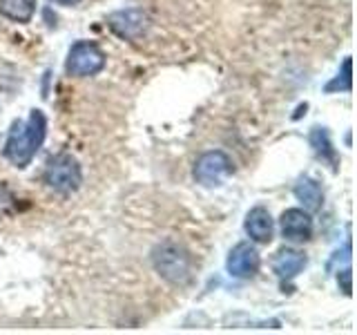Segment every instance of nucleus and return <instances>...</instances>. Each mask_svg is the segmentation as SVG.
Here are the masks:
<instances>
[{
	"mask_svg": "<svg viewBox=\"0 0 357 335\" xmlns=\"http://www.w3.org/2000/svg\"><path fill=\"white\" fill-rule=\"evenodd\" d=\"M36 14V0H0V16L25 25Z\"/></svg>",
	"mask_w": 357,
	"mask_h": 335,
	"instance_id": "12",
	"label": "nucleus"
},
{
	"mask_svg": "<svg viewBox=\"0 0 357 335\" xmlns=\"http://www.w3.org/2000/svg\"><path fill=\"white\" fill-rule=\"evenodd\" d=\"M43 181L50 190H54V193L72 195L83 184V168L78 163L76 156L61 152V154L52 156L47 165H45Z\"/></svg>",
	"mask_w": 357,
	"mask_h": 335,
	"instance_id": "3",
	"label": "nucleus"
},
{
	"mask_svg": "<svg viewBox=\"0 0 357 335\" xmlns=\"http://www.w3.org/2000/svg\"><path fill=\"white\" fill-rule=\"evenodd\" d=\"M308 141H310L312 150H315V154L319 156L321 161L331 163L333 168L337 165V152H335V148H333V143H331V137H328L326 128H312Z\"/></svg>",
	"mask_w": 357,
	"mask_h": 335,
	"instance_id": "13",
	"label": "nucleus"
},
{
	"mask_svg": "<svg viewBox=\"0 0 357 335\" xmlns=\"http://www.w3.org/2000/svg\"><path fill=\"white\" fill-rule=\"evenodd\" d=\"M52 3L56 5H65V7H72V5H78L81 0H52Z\"/></svg>",
	"mask_w": 357,
	"mask_h": 335,
	"instance_id": "16",
	"label": "nucleus"
},
{
	"mask_svg": "<svg viewBox=\"0 0 357 335\" xmlns=\"http://www.w3.org/2000/svg\"><path fill=\"white\" fill-rule=\"evenodd\" d=\"M282 234L288 241H308L312 237V217L304 208H288L282 215Z\"/></svg>",
	"mask_w": 357,
	"mask_h": 335,
	"instance_id": "8",
	"label": "nucleus"
},
{
	"mask_svg": "<svg viewBox=\"0 0 357 335\" xmlns=\"http://www.w3.org/2000/svg\"><path fill=\"white\" fill-rule=\"evenodd\" d=\"M47 137V117L40 110H31L27 121H16L5 141V159L16 168H27Z\"/></svg>",
	"mask_w": 357,
	"mask_h": 335,
	"instance_id": "1",
	"label": "nucleus"
},
{
	"mask_svg": "<svg viewBox=\"0 0 357 335\" xmlns=\"http://www.w3.org/2000/svg\"><path fill=\"white\" fill-rule=\"evenodd\" d=\"M234 172L232 159L221 150L204 152L195 163V181L204 188H217Z\"/></svg>",
	"mask_w": 357,
	"mask_h": 335,
	"instance_id": "5",
	"label": "nucleus"
},
{
	"mask_svg": "<svg viewBox=\"0 0 357 335\" xmlns=\"http://www.w3.org/2000/svg\"><path fill=\"white\" fill-rule=\"evenodd\" d=\"M105 63H107V56L96 43L78 40L70 47V54H67V61H65V70L72 76L85 78V76H96L98 72H103Z\"/></svg>",
	"mask_w": 357,
	"mask_h": 335,
	"instance_id": "4",
	"label": "nucleus"
},
{
	"mask_svg": "<svg viewBox=\"0 0 357 335\" xmlns=\"http://www.w3.org/2000/svg\"><path fill=\"white\" fill-rule=\"evenodd\" d=\"M340 275H342V279H344V284H342L344 293H346V295H351V268H346V271H342Z\"/></svg>",
	"mask_w": 357,
	"mask_h": 335,
	"instance_id": "15",
	"label": "nucleus"
},
{
	"mask_svg": "<svg viewBox=\"0 0 357 335\" xmlns=\"http://www.w3.org/2000/svg\"><path fill=\"white\" fill-rule=\"evenodd\" d=\"M308 260L304 253L295 248H282L273 260V271L277 273L279 279H293L306 268Z\"/></svg>",
	"mask_w": 357,
	"mask_h": 335,
	"instance_id": "10",
	"label": "nucleus"
},
{
	"mask_svg": "<svg viewBox=\"0 0 357 335\" xmlns=\"http://www.w3.org/2000/svg\"><path fill=\"white\" fill-rule=\"evenodd\" d=\"M109 29L123 40H139L150 27V18L141 7H130V9H119L114 14L107 16Z\"/></svg>",
	"mask_w": 357,
	"mask_h": 335,
	"instance_id": "6",
	"label": "nucleus"
},
{
	"mask_svg": "<svg viewBox=\"0 0 357 335\" xmlns=\"http://www.w3.org/2000/svg\"><path fill=\"white\" fill-rule=\"evenodd\" d=\"M293 193L297 197V201H301V206L308 212H317L324 206V190L321 186L315 181L312 177H301L295 184Z\"/></svg>",
	"mask_w": 357,
	"mask_h": 335,
	"instance_id": "11",
	"label": "nucleus"
},
{
	"mask_svg": "<svg viewBox=\"0 0 357 335\" xmlns=\"http://www.w3.org/2000/svg\"><path fill=\"white\" fill-rule=\"evenodd\" d=\"M248 237L257 244H268L273 239L275 232V221L271 217V212L264 206H255L248 215H245V223H243Z\"/></svg>",
	"mask_w": 357,
	"mask_h": 335,
	"instance_id": "9",
	"label": "nucleus"
},
{
	"mask_svg": "<svg viewBox=\"0 0 357 335\" xmlns=\"http://www.w3.org/2000/svg\"><path fill=\"white\" fill-rule=\"evenodd\" d=\"M152 266H154V271L159 273V277L172 286L190 284V279H192V273H195L192 255H190L185 246L176 241H163L159 246H154Z\"/></svg>",
	"mask_w": 357,
	"mask_h": 335,
	"instance_id": "2",
	"label": "nucleus"
},
{
	"mask_svg": "<svg viewBox=\"0 0 357 335\" xmlns=\"http://www.w3.org/2000/svg\"><path fill=\"white\" fill-rule=\"evenodd\" d=\"M261 266V257L257 253V248L248 241H239L234 248L230 251L228 260H226V268L228 275L234 279H250L259 273Z\"/></svg>",
	"mask_w": 357,
	"mask_h": 335,
	"instance_id": "7",
	"label": "nucleus"
},
{
	"mask_svg": "<svg viewBox=\"0 0 357 335\" xmlns=\"http://www.w3.org/2000/svg\"><path fill=\"white\" fill-rule=\"evenodd\" d=\"M351 85H353V78H351V59H346L342 65V74H337V78L326 85V92H351Z\"/></svg>",
	"mask_w": 357,
	"mask_h": 335,
	"instance_id": "14",
	"label": "nucleus"
}]
</instances>
